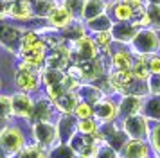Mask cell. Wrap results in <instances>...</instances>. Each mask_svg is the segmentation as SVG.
Here are the masks:
<instances>
[{"label": "cell", "mask_w": 160, "mask_h": 158, "mask_svg": "<svg viewBox=\"0 0 160 158\" xmlns=\"http://www.w3.org/2000/svg\"><path fill=\"white\" fill-rule=\"evenodd\" d=\"M110 32L113 36V42L124 43V45H131L133 38L138 32V27L133 25L131 22H115L113 27L110 29Z\"/></svg>", "instance_id": "7"}, {"label": "cell", "mask_w": 160, "mask_h": 158, "mask_svg": "<svg viewBox=\"0 0 160 158\" xmlns=\"http://www.w3.org/2000/svg\"><path fill=\"white\" fill-rule=\"evenodd\" d=\"M25 31L20 27L9 25L6 22H0V45H4L8 50H20V42Z\"/></svg>", "instance_id": "6"}, {"label": "cell", "mask_w": 160, "mask_h": 158, "mask_svg": "<svg viewBox=\"0 0 160 158\" xmlns=\"http://www.w3.org/2000/svg\"><path fill=\"white\" fill-rule=\"evenodd\" d=\"M126 6H130L131 9H137V7H140V6H144L146 4V0H122Z\"/></svg>", "instance_id": "37"}, {"label": "cell", "mask_w": 160, "mask_h": 158, "mask_svg": "<svg viewBox=\"0 0 160 158\" xmlns=\"http://www.w3.org/2000/svg\"><path fill=\"white\" fill-rule=\"evenodd\" d=\"M106 0H87L85 7H83V14H81V22H90L101 16L102 13H106Z\"/></svg>", "instance_id": "14"}, {"label": "cell", "mask_w": 160, "mask_h": 158, "mask_svg": "<svg viewBox=\"0 0 160 158\" xmlns=\"http://www.w3.org/2000/svg\"><path fill=\"white\" fill-rule=\"evenodd\" d=\"M124 131L133 140H144V138H148V135H149V131H148V117H144L140 113L126 117L124 119Z\"/></svg>", "instance_id": "5"}, {"label": "cell", "mask_w": 160, "mask_h": 158, "mask_svg": "<svg viewBox=\"0 0 160 158\" xmlns=\"http://www.w3.org/2000/svg\"><path fill=\"white\" fill-rule=\"evenodd\" d=\"M47 22H49V25H51V27L63 31V29L68 27V25L74 22V16L70 14V11H67V7L59 6L58 9H56V11L47 18Z\"/></svg>", "instance_id": "15"}, {"label": "cell", "mask_w": 160, "mask_h": 158, "mask_svg": "<svg viewBox=\"0 0 160 158\" xmlns=\"http://www.w3.org/2000/svg\"><path fill=\"white\" fill-rule=\"evenodd\" d=\"M148 57L149 56H135V63H133L131 72L135 74V77L138 81H148L151 77V70L148 67Z\"/></svg>", "instance_id": "21"}, {"label": "cell", "mask_w": 160, "mask_h": 158, "mask_svg": "<svg viewBox=\"0 0 160 158\" xmlns=\"http://www.w3.org/2000/svg\"><path fill=\"white\" fill-rule=\"evenodd\" d=\"M131 23L137 25L138 29L149 27V13H148V4L133 9V14H131Z\"/></svg>", "instance_id": "24"}, {"label": "cell", "mask_w": 160, "mask_h": 158, "mask_svg": "<svg viewBox=\"0 0 160 158\" xmlns=\"http://www.w3.org/2000/svg\"><path fill=\"white\" fill-rule=\"evenodd\" d=\"M58 135H59L58 128L52 126L51 122H38L36 126H34V136H36L38 142L43 144V146H51L56 140Z\"/></svg>", "instance_id": "12"}, {"label": "cell", "mask_w": 160, "mask_h": 158, "mask_svg": "<svg viewBox=\"0 0 160 158\" xmlns=\"http://www.w3.org/2000/svg\"><path fill=\"white\" fill-rule=\"evenodd\" d=\"M160 50V38L158 31L151 27L138 29L137 36L131 42V52L135 56H153Z\"/></svg>", "instance_id": "1"}, {"label": "cell", "mask_w": 160, "mask_h": 158, "mask_svg": "<svg viewBox=\"0 0 160 158\" xmlns=\"http://www.w3.org/2000/svg\"><path fill=\"white\" fill-rule=\"evenodd\" d=\"M23 147V136L16 128H6L0 133V149L6 155H16Z\"/></svg>", "instance_id": "4"}, {"label": "cell", "mask_w": 160, "mask_h": 158, "mask_svg": "<svg viewBox=\"0 0 160 158\" xmlns=\"http://www.w3.org/2000/svg\"><path fill=\"white\" fill-rule=\"evenodd\" d=\"M13 115V99L9 95H0V119H9Z\"/></svg>", "instance_id": "30"}, {"label": "cell", "mask_w": 160, "mask_h": 158, "mask_svg": "<svg viewBox=\"0 0 160 158\" xmlns=\"http://www.w3.org/2000/svg\"><path fill=\"white\" fill-rule=\"evenodd\" d=\"M144 117L148 119H160V95H153L151 99H148L144 102Z\"/></svg>", "instance_id": "25"}, {"label": "cell", "mask_w": 160, "mask_h": 158, "mask_svg": "<svg viewBox=\"0 0 160 158\" xmlns=\"http://www.w3.org/2000/svg\"><path fill=\"white\" fill-rule=\"evenodd\" d=\"M148 4H160V0H146Z\"/></svg>", "instance_id": "38"}, {"label": "cell", "mask_w": 160, "mask_h": 158, "mask_svg": "<svg viewBox=\"0 0 160 158\" xmlns=\"http://www.w3.org/2000/svg\"><path fill=\"white\" fill-rule=\"evenodd\" d=\"M151 142H153V147L157 153H160V124L151 131Z\"/></svg>", "instance_id": "35"}, {"label": "cell", "mask_w": 160, "mask_h": 158, "mask_svg": "<svg viewBox=\"0 0 160 158\" xmlns=\"http://www.w3.org/2000/svg\"><path fill=\"white\" fill-rule=\"evenodd\" d=\"M135 63V54L130 50H117L112 54V68L113 70H131Z\"/></svg>", "instance_id": "16"}, {"label": "cell", "mask_w": 160, "mask_h": 158, "mask_svg": "<svg viewBox=\"0 0 160 158\" xmlns=\"http://www.w3.org/2000/svg\"><path fill=\"white\" fill-rule=\"evenodd\" d=\"M149 13V27L160 32V4H148Z\"/></svg>", "instance_id": "27"}, {"label": "cell", "mask_w": 160, "mask_h": 158, "mask_svg": "<svg viewBox=\"0 0 160 158\" xmlns=\"http://www.w3.org/2000/svg\"><path fill=\"white\" fill-rule=\"evenodd\" d=\"M119 115V106H115L112 101L108 99H101L99 102L94 104V117H97L102 122H110L113 121Z\"/></svg>", "instance_id": "11"}, {"label": "cell", "mask_w": 160, "mask_h": 158, "mask_svg": "<svg viewBox=\"0 0 160 158\" xmlns=\"http://www.w3.org/2000/svg\"><path fill=\"white\" fill-rule=\"evenodd\" d=\"M8 16L15 20H31L34 18V7L31 0H13L9 2Z\"/></svg>", "instance_id": "9"}, {"label": "cell", "mask_w": 160, "mask_h": 158, "mask_svg": "<svg viewBox=\"0 0 160 158\" xmlns=\"http://www.w3.org/2000/svg\"><path fill=\"white\" fill-rule=\"evenodd\" d=\"M106 13L110 14V18L113 22H131L133 9L126 6L122 0H110L106 6Z\"/></svg>", "instance_id": "10"}, {"label": "cell", "mask_w": 160, "mask_h": 158, "mask_svg": "<svg viewBox=\"0 0 160 158\" xmlns=\"http://www.w3.org/2000/svg\"><path fill=\"white\" fill-rule=\"evenodd\" d=\"M8 9H9V2L8 0H0V20L8 16Z\"/></svg>", "instance_id": "36"}, {"label": "cell", "mask_w": 160, "mask_h": 158, "mask_svg": "<svg viewBox=\"0 0 160 158\" xmlns=\"http://www.w3.org/2000/svg\"><path fill=\"white\" fill-rule=\"evenodd\" d=\"M20 158H45V151L42 146H27Z\"/></svg>", "instance_id": "32"}, {"label": "cell", "mask_w": 160, "mask_h": 158, "mask_svg": "<svg viewBox=\"0 0 160 158\" xmlns=\"http://www.w3.org/2000/svg\"><path fill=\"white\" fill-rule=\"evenodd\" d=\"M148 67H149L151 74H160V56L153 54L148 57Z\"/></svg>", "instance_id": "34"}, {"label": "cell", "mask_w": 160, "mask_h": 158, "mask_svg": "<svg viewBox=\"0 0 160 158\" xmlns=\"http://www.w3.org/2000/svg\"><path fill=\"white\" fill-rule=\"evenodd\" d=\"M13 99V115L16 117H23V119H31L32 110H34V102L29 97L27 92H18L11 95Z\"/></svg>", "instance_id": "8"}, {"label": "cell", "mask_w": 160, "mask_h": 158, "mask_svg": "<svg viewBox=\"0 0 160 158\" xmlns=\"http://www.w3.org/2000/svg\"><path fill=\"white\" fill-rule=\"evenodd\" d=\"M78 129L83 135H94L95 131H97V122L94 119H81L78 122Z\"/></svg>", "instance_id": "31"}, {"label": "cell", "mask_w": 160, "mask_h": 158, "mask_svg": "<svg viewBox=\"0 0 160 158\" xmlns=\"http://www.w3.org/2000/svg\"><path fill=\"white\" fill-rule=\"evenodd\" d=\"M51 102L52 101L47 99H40L38 102H34V110L31 119H36L38 122H47V119L51 117Z\"/></svg>", "instance_id": "23"}, {"label": "cell", "mask_w": 160, "mask_h": 158, "mask_svg": "<svg viewBox=\"0 0 160 158\" xmlns=\"http://www.w3.org/2000/svg\"><path fill=\"white\" fill-rule=\"evenodd\" d=\"M148 88L153 95H160V74H151L148 79Z\"/></svg>", "instance_id": "33"}, {"label": "cell", "mask_w": 160, "mask_h": 158, "mask_svg": "<svg viewBox=\"0 0 160 158\" xmlns=\"http://www.w3.org/2000/svg\"><path fill=\"white\" fill-rule=\"evenodd\" d=\"M113 23L115 22L110 18L108 13H102L101 16H97V18H94V20L87 22L85 25H87L88 31H92L94 34H97V32H104V31H110V29L113 27Z\"/></svg>", "instance_id": "19"}, {"label": "cell", "mask_w": 160, "mask_h": 158, "mask_svg": "<svg viewBox=\"0 0 160 158\" xmlns=\"http://www.w3.org/2000/svg\"><path fill=\"white\" fill-rule=\"evenodd\" d=\"M85 2L87 0H61V6L67 7V11H70V14L74 16V20H81Z\"/></svg>", "instance_id": "26"}, {"label": "cell", "mask_w": 160, "mask_h": 158, "mask_svg": "<svg viewBox=\"0 0 160 158\" xmlns=\"http://www.w3.org/2000/svg\"><path fill=\"white\" fill-rule=\"evenodd\" d=\"M142 97L138 95H124L122 101L119 102V113H122L124 117H131V115H138L142 111Z\"/></svg>", "instance_id": "13"}, {"label": "cell", "mask_w": 160, "mask_h": 158, "mask_svg": "<svg viewBox=\"0 0 160 158\" xmlns=\"http://www.w3.org/2000/svg\"><path fill=\"white\" fill-rule=\"evenodd\" d=\"M31 2H32V7H34V16L45 18V20L61 6L58 0H31Z\"/></svg>", "instance_id": "18"}, {"label": "cell", "mask_w": 160, "mask_h": 158, "mask_svg": "<svg viewBox=\"0 0 160 158\" xmlns=\"http://www.w3.org/2000/svg\"><path fill=\"white\" fill-rule=\"evenodd\" d=\"M15 81H16V86L22 90V92H36L38 86H40V81H42V72L31 68L29 65L22 63L18 65V70H16V76H15Z\"/></svg>", "instance_id": "3"}, {"label": "cell", "mask_w": 160, "mask_h": 158, "mask_svg": "<svg viewBox=\"0 0 160 158\" xmlns=\"http://www.w3.org/2000/svg\"><path fill=\"white\" fill-rule=\"evenodd\" d=\"M94 42L97 43L99 50H104V49H110V45L113 43V36L110 31H104V32H97L94 36Z\"/></svg>", "instance_id": "29"}, {"label": "cell", "mask_w": 160, "mask_h": 158, "mask_svg": "<svg viewBox=\"0 0 160 158\" xmlns=\"http://www.w3.org/2000/svg\"><path fill=\"white\" fill-rule=\"evenodd\" d=\"M8 2H13V0H8Z\"/></svg>", "instance_id": "39"}, {"label": "cell", "mask_w": 160, "mask_h": 158, "mask_svg": "<svg viewBox=\"0 0 160 158\" xmlns=\"http://www.w3.org/2000/svg\"><path fill=\"white\" fill-rule=\"evenodd\" d=\"M99 56V47L94 42V38L83 36L81 40L70 43V59L72 63H83V61H94Z\"/></svg>", "instance_id": "2"}, {"label": "cell", "mask_w": 160, "mask_h": 158, "mask_svg": "<svg viewBox=\"0 0 160 158\" xmlns=\"http://www.w3.org/2000/svg\"><path fill=\"white\" fill-rule=\"evenodd\" d=\"M76 117L78 119H92L94 117V104H90V102H87V101H79V104H78V108H76Z\"/></svg>", "instance_id": "28"}, {"label": "cell", "mask_w": 160, "mask_h": 158, "mask_svg": "<svg viewBox=\"0 0 160 158\" xmlns=\"http://www.w3.org/2000/svg\"><path fill=\"white\" fill-rule=\"evenodd\" d=\"M79 104V95L78 92H65L59 99L54 101V106L58 108L61 113H74L76 111V108Z\"/></svg>", "instance_id": "17"}, {"label": "cell", "mask_w": 160, "mask_h": 158, "mask_svg": "<svg viewBox=\"0 0 160 158\" xmlns=\"http://www.w3.org/2000/svg\"><path fill=\"white\" fill-rule=\"evenodd\" d=\"M122 153L126 158H146L148 156V147L142 140H131L124 146Z\"/></svg>", "instance_id": "20"}, {"label": "cell", "mask_w": 160, "mask_h": 158, "mask_svg": "<svg viewBox=\"0 0 160 158\" xmlns=\"http://www.w3.org/2000/svg\"><path fill=\"white\" fill-rule=\"evenodd\" d=\"M67 74L63 70L58 68H43L42 70V81L45 83V86H52V85H61L65 81Z\"/></svg>", "instance_id": "22"}]
</instances>
